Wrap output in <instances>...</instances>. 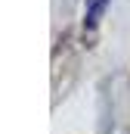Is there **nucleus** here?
<instances>
[{
  "mask_svg": "<svg viewBox=\"0 0 130 134\" xmlns=\"http://www.w3.org/2000/svg\"><path fill=\"white\" fill-rule=\"evenodd\" d=\"M105 3H108V0H87V25H90V28L99 22V16H102Z\"/></svg>",
  "mask_w": 130,
  "mask_h": 134,
  "instance_id": "1",
  "label": "nucleus"
}]
</instances>
